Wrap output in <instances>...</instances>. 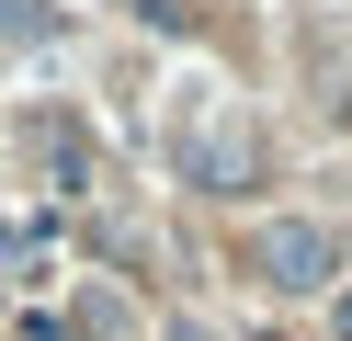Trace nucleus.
Masks as SVG:
<instances>
[{"mask_svg":"<svg viewBox=\"0 0 352 341\" xmlns=\"http://www.w3.org/2000/svg\"><path fill=\"white\" fill-rule=\"evenodd\" d=\"M261 171H273V148H261V125L250 114H193L182 125V182L193 194H261Z\"/></svg>","mask_w":352,"mask_h":341,"instance_id":"1","label":"nucleus"},{"mask_svg":"<svg viewBox=\"0 0 352 341\" xmlns=\"http://www.w3.org/2000/svg\"><path fill=\"white\" fill-rule=\"evenodd\" d=\"M250 273H261L273 296H318L329 273H341V239H329L318 216H273V227L250 239Z\"/></svg>","mask_w":352,"mask_h":341,"instance_id":"2","label":"nucleus"},{"mask_svg":"<svg viewBox=\"0 0 352 341\" xmlns=\"http://www.w3.org/2000/svg\"><path fill=\"white\" fill-rule=\"evenodd\" d=\"M23 136H34V159H46L57 182H91V136H80V114H34Z\"/></svg>","mask_w":352,"mask_h":341,"instance_id":"3","label":"nucleus"},{"mask_svg":"<svg viewBox=\"0 0 352 341\" xmlns=\"http://www.w3.org/2000/svg\"><path fill=\"white\" fill-rule=\"evenodd\" d=\"M57 34H69L57 0H0V45H57Z\"/></svg>","mask_w":352,"mask_h":341,"instance_id":"4","label":"nucleus"},{"mask_svg":"<svg viewBox=\"0 0 352 341\" xmlns=\"http://www.w3.org/2000/svg\"><path fill=\"white\" fill-rule=\"evenodd\" d=\"M34 250H46V227H23V216L0 227V273H12V262H34Z\"/></svg>","mask_w":352,"mask_h":341,"instance_id":"5","label":"nucleus"},{"mask_svg":"<svg viewBox=\"0 0 352 341\" xmlns=\"http://www.w3.org/2000/svg\"><path fill=\"white\" fill-rule=\"evenodd\" d=\"M341 341H352V296H341Z\"/></svg>","mask_w":352,"mask_h":341,"instance_id":"6","label":"nucleus"},{"mask_svg":"<svg viewBox=\"0 0 352 341\" xmlns=\"http://www.w3.org/2000/svg\"><path fill=\"white\" fill-rule=\"evenodd\" d=\"M182 341H193V330H182Z\"/></svg>","mask_w":352,"mask_h":341,"instance_id":"7","label":"nucleus"}]
</instances>
